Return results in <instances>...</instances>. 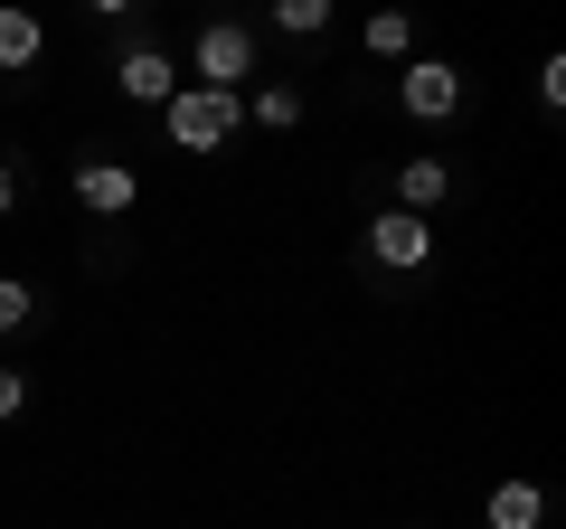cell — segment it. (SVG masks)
<instances>
[{"label": "cell", "mask_w": 566, "mask_h": 529, "mask_svg": "<svg viewBox=\"0 0 566 529\" xmlns=\"http://www.w3.org/2000/svg\"><path fill=\"white\" fill-rule=\"evenodd\" d=\"M245 123V95H208V85H180V95L161 104V133L170 152H227Z\"/></svg>", "instance_id": "cell-1"}, {"label": "cell", "mask_w": 566, "mask_h": 529, "mask_svg": "<svg viewBox=\"0 0 566 529\" xmlns=\"http://www.w3.org/2000/svg\"><path fill=\"white\" fill-rule=\"evenodd\" d=\"M189 66H199L189 85H208V95H237V85L255 76V29H237V20H208V29H199V58H189Z\"/></svg>", "instance_id": "cell-2"}, {"label": "cell", "mask_w": 566, "mask_h": 529, "mask_svg": "<svg viewBox=\"0 0 566 529\" xmlns=\"http://www.w3.org/2000/svg\"><path fill=\"white\" fill-rule=\"evenodd\" d=\"M368 256H378L387 274H416V264H434V218L378 208V218H368Z\"/></svg>", "instance_id": "cell-3"}, {"label": "cell", "mask_w": 566, "mask_h": 529, "mask_svg": "<svg viewBox=\"0 0 566 529\" xmlns=\"http://www.w3.org/2000/svg\"><path fill=\"white\" fill-rule=\"evenodd\" d=\"M397 104L416 123H444L453 104H463V66H444V58H406V76H397Z\"/></svg>", "instance_id": "cell-4"}, {"label": "cell", "mask_w": 566, "mask_h": 529, "mask_svg": "<svg viewBox=\"0 0 566 529\" xmlns=\"http://www.w3.org/2000/svg\"><path fill=\"white\" fill-rule=\"evenodd\" d=\"M133 199H142V180L123 162H76V208L85 218H133Z\"/></svg>", "instance_id": "cell-5"}, {"label": "cell", "mask_w": 566, "mask_h": 529, "mask_svg": "<svg viewBox=\"0 0 566 529\" xmlns=\"http://www.w3.org/2000/svg\"><path fill=\"white\" fill-rule=\"evenodd\" d=\"M114 85H123V95H133V104H170V95H180V66H170L161 58V48H123V66H114Z\"/></svg>", "instance_id": "cell-6"}, {"label": "cell", "mask_w": 566, "mask_h": 529, "mask_svg": "<svg viewBox=\"0 0 566 529\" xmlns=\"http://www.w3.org/2000/svg\"><path fill=\"white\" fill-rule=\"evenodd\" d=\"M444 199H453V170L444 162H397V208H406V218H434Z\"/></svg>", "instance_id": "cell-7"}, {"label": "cell", "mask_w": 566, "mask_h": 529, "mask_svg": "<svg viewBox=\"0 0 566 529\" xmlns=\"http://www.w3.org/2000/svg\"><path fill=\"white\" fill-rule=\"evenodd\" d=\"M39 48H48V20H39V10H0V76H29Z\"/></svg>", "instance_id": "cell-8"}, {"label": "cell", "mask_w": 566, "mask_h": 529, "mask_svg": "<svg viewBox=\"0 0 566 529\" xmlns=\"http://www.w3.org/2000/svg\"><path fill=\"white\" fill-rule=\"evenodd\" d=\"M482 520H491V529H538V520H547V491H538V483H491Z\"/></svg>", "instance_id": "cell-9"}, {"label": "cell", "mask_w": 566, "mask_h": 529, "mask_svg": "<svg viewBox=\"0 0 566 529\" xmlns=\"http://www.w3.org/2000/svg\"><path fill=\"white\" fill-rule=\"evenodd\" d=\"M359 48H368V58H416V20H397V10H378V20L359 29Z\"/></svg>", "instance_id": "cell-10"}, {"label": "cell", "mask_w": 566, "mask_h": 529, "mask_svg": "<svg viewBox=\"0 0 566 529\" xmlns=\"http://www.w3.org/2000/svg\"><path fill=\"white\" fill-rule=\"evenodd\" d=\"M245 114H255L264 133H293V123H303V95H293V85H264V95H245Z\"/></svg>", "instance_id": "cell-11"}, {"label": "cell", "mask_w": 566, "mask_h": 529, "mask_svg": "<svg viewBox=\"0 0 566 529\" xmlns=\"http://www.w3.org/2000/svg\"><path fill=\"white\" fill-rule=\"evenodd\" d=\"M274 29H283V39H322V29H331V0H274Z\"/></svg>", "instance_id": "cell-12"}, {"label": "cell", "mask_w": 566, "mask_h": 529, "mask_svg": "<svg viewBox=\"0 0 566 529\" xmlns=\"http://www.w3.org/2000/svg\"><path fill=\"white\" fill-rule=\"evenodd\" d=\"M29 312H39V293H29V284H20V274H0V331H20V322H29Z\"/></svg>", "instance_id": "cell-13"}, {"label": "cell", "mask_w": 566, "mask_h": 529, "mask_svg": "<svg viewBox=\"0 0 566 529\" xmlns=\"http://www.w3.org/2000/svg\"><path fill=\"white\" fill-rule=\"evenodd\" d=\"M20 407H29V369H0V426H10Z\"/></svg>", "instance_id": "cell-14"}, {"label": "cell", "mask_w": 566, "mask_h": 529, "mask_svg": "<svg viewBox=\"0 0 566 529\" xmlns=\"http://www.w3.org/2000/svg\"><path fill=\"white\" fill-rule=\"evenodd\" d=\"M10 208H20V170L0 162V218H10Z\"/></svg>", "instance_id": "cell-15"}]
</instances>
